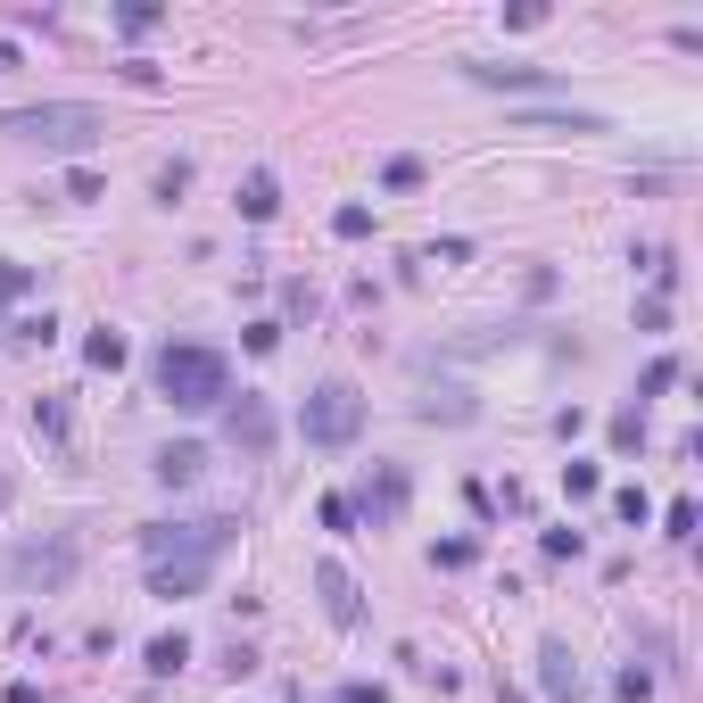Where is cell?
<instances>
[{"label":"cell","mask_w":703,"mask_h":703,"mask_svg":"<svg viewBox=\"0 0 703 703\" xmlns=\"http://www.w3.org/2000/svg\"><path fill=\"white\" fill-rule=\"evenodd\" d=\"M158 397H166L174 414H207L232 397V365H223V348H199V339H166L158 348Z\"/></svg>","instance_id":"6da1fadb"},{"label":"cell","mask_w":703,"mask_h":703,"mask_svg":"<svg viewBox=\"0 0 703 703\" xmlns=\"http://www.w3.org/2000/svg\"><path fill=\"white\" fill-rule=\"evenodd\" d=\"M0 132L50 149V158H83V149L108 132V116H100L92 100H34V108H9V116H0Z\"/></svg>","instance_id":"7a4b0ae2"},{"label":"cell","mask_w":703,"mask_h":703,"mask_svg":"<svg viewBox=\"0 0 703 703\" xmlns=\"http://www.w3.org/2000/svg\"><path fill=\"white\" fill-rule=\"evenodd\" d=\"M241 538L232 514H199V521H149L141 530V563H174V572H216V555Z\"/></svg>","instance_id":"3957f363"},{"label":"cell","mask_w":703,"mask_h":703,"mask_svg":"<svg viewBox=\"0 0 703 703\" xmlns=\"http://www.w3.org/2000/svg\"><path fill=\"white\" fill-rule=\"evenodd\" d=\"M298 439H307V447H356V439H365V389H356V381L307 389V406H298Z\"/></svg>","instance_id":"277c9868"},{"label":"cell","mask_w":703,"mask_h":703,"mask_svg":"<svg viewBox=\"0 0 703 703\" xmlns=\"http://www.w3.org/2000/svg\"><path fill=\"white\" fill-rule=\"evenodd\" d=\"M74 563H83V546L74 538H42V546H9V572H18V588L34 596H58L74 579Z\"/></svg>","instance_id":"5b68a950"},{"label":"cell","mask_w":703,"mask_h":703,"mask_svg":"<svg viewBox=\"0 0 703 703\" xmlns=\"http://www.w3.org/2000/svg\"><path fill=\"white\" fill-rule=\"evenodd\" d=\"M406 497H414L406 463H372L365 497H348V505H356V521H372V530H397V521H406Z\"/></svg>","instance_id":"8992f818"},{"label":"cell","mask_w":703,"mask_h":703,"mask_svg":"<svg viewBox=\"0 0 703 703\" xmlns=\"http://www.w3.org/2000/svg\"><path fill=\"white\" fill-rule=\"evenodd\" d=\"M274 406H265L257 389H241V397H223V439L241 447V456H265V447H274Z\"/></svg>","instance_id":"52a82bcc"},{"label":"cell","mask_w":703,"mask_h":703,"mask_svg":"<svg viewBox=\"0 0 703 703\" xmlns=\"http://www.w3.org/2000/svg\"><path fill=\"white\" fill-rule=\"evenodd\" d=\"M538 687H546V703H588V679H579V654L563 646V637H546V646H538Z\"/></svg>","instance_id":"ba28073f"},{"label":"cell","mask_w":703,"mask_h":703,"mask_svg":"<svg viewBox=\"0 0 703 703\" xmlns=\"http://www.w3.org/2000/svg\"><path fill=\"white\" fill-rule=\"evenodd\" d=\"M315 596H323V612H332L339 630H356V621H365V596H356V579L339 572V563H315Z\"/></svg>","instance_id":"9c48e42d"},{"label":"cell","mask_w":703,"mask_h":703,"mask_svg":"<svg viewBox=\"0 0 703 703\" xmlns=\"http://www.w3.org/2000/svg\"><path fill=\"white\" fill-rule=\"evenodd\" d=\"M149 472H158V488H191L207 472V447L199 439H183V447H158V463H149Z\"/></svg>","instance_id":"30bf717a"},{"label":"cell","mask_w":703,"mask_h":703,"mask_svg":"<svg viewBox=\"0 0 703 703\" xmlns=\"http://www.w3.org/2000/svg\"><path fill=\"white\" fill-rule=\"evenodd\" d=\"M463 74L488 83V92H546V83H555L546 67H481V58H463Z\"/></svg>","instance_id":"8fae6325"},{"label":"cell","mask_w":703,"mask_h":703,"mask_svg":"<svg viewBox=\"0 0 703 703\" xmlns=\"http://www.w3.org/2000/svg\"><path fill=\"white\" fill-rule=\"evenodd\" d=\"M141 662H149V679H174V670L191 662V637H183V630H166V637H149V654H141Z\"/></svg>","instance_id":"7c38bea8"},{"label":"cell","mask_w":703,"mask_h":703,"mask_svg":"<svg viewBox=\"0 0 703 703\" xmlns=\"http://www.w3.org/2000/svg\"><path fill=\"white\" fill-rule=\"evenodd\" d=\"M207 572H174V563H149V596H166V604H183V596H199Z\"/></svg>","instance_id":"4fadbf2b"},{"label":"cell","mask_w":703,"mask_h":703,"mask_svg":"<svg viewBox=\"0 0 703 703\" xmlns=\"http://www.w3.org/2000/svg\"><path fill=\"white\" fill-rule=\"evenodd\" d=\"M274 207H281V183H274V174L257 166V174H249V183H241V216H249V223H265V216H274Z\"/></svg>","instance_id":"5bb4252c"},{"label":"cell","mask_w":703,"mask_h":703,"mask_svg":"<svg viewBox=\"0 0 703 703\" xmlns=\"http://www.w3.org/2000/svg\"><path fill=\"white\" fill-rule=\"evenodd\" d=\"M34 430H42L50 447H67V439H74V423H67V397H34Z\"/></svg>","instance_id":"9a60e30c"},{"label":"cell","mask_w":703,"mask_h":703,"mask_svg":"<svg viewBox=\"0 0 703 703\" xmlns=\"http://www.w3.org/2000/svg\"><path fill=\"white\" fill-rule=\"evenodd\" d=\"M83 365H92V372H116V365H125V339H116L108 323H100V332L83 339Z\"/></svg>","instance_id":"2e32d148"},{"label":"cell","mask_w":703,"mask_h":703,"mask_svg":"<svg viewBox=\"0 0 703 703\" xmlns=\"http://www.w3.org/2000/svg\"><path fill=\"white\" fill-rule=\"evenodd\" d=\"M514 125L521 132H604V116H538L530 108V116H514Z\"/></svg>","instance_id":"e0dca14e"},{"label":"cell","mask_w":703,"mask_h":703,"mask_svg":"<svg viewBox=\"0 0 703 703\" xmlns=\"http://www.w3.org/2000/svg\"><path fill=\"white\" fill-rule=\"evenodd\" d=\"M612 695H621V703H654V670H646V662H621Z\"/></svg>","instance_id":"ac0fdd59"},{"label":"cell","mask_w":703,"mask_h":703,"mask_svg":"<svg viewBox=\"0 0 703 703\" xmlns=\"http://www.w3.org/2000/svg\"><path fill=\"white\" fill-rule=\"evenodd\" d=\"M116 25L141 42V34H158V25H166V9H158V0H132V9H116Z\"/></svg>","instance_id":"d6986e66"},{"label":"cell","mask_w":703,"mask_h":703,"mask_svg":"<svg viewBox=\"0 0 703 703\" xmlns=\"http://www.w3.org/2000/svg\"><path fill=\"white\" fill-rule=\"evenodd\" d=\"M25 290H42V274H34V265H18V257H0V307L25 298Z\"/></svg>","instance_id":"ffe728a7"},{"label":"cell","mask_w":703,"mask_h":703,"mask_svg":"<svg viewBox=\"0 0 703 703\" xmlns=\"http://www.w3.org/2000/svg\"><path fill=\"white\" fill-rule=\"evenodd\" d=\"M612 447H621V456H630V447H646V414H637V406L612 414Z\"/></svg>","instance_id":"44dd1931"},{"label":"cell","mask_w":703,"mask_h":703,"mask_svg":"<svg viewBox=\"0 0 703 703\" xmlns=\"http://www.w3.org/2000/svg\"><path fill=\"white\" fill-rule=\"evenodd\" d=\"M596 488H604L596 463H563V497H596Z\"/></svg>","instance_id":"7402d4cb"},{"label":"cell","mask_w":703,"mask_h":703,"mask_svg":"<svg viewBox=\"0 0 703 703\" xmlns=\"http://www.w3.org/2000/svg\"><path fill=\"white\" fill-rule=\"evenodd\" d=\"M612 514L630 521V530H646V514H654V505H646V488H612Z\"/></svg>","instance_id":"603a6c76"},{"label":"cell","mask_w":703,"mask_h":703,"mask_svg":"<svg viewBox=\"0 0 703 703\" xmlns=\"http://www.w3.org/2000/svg\"><path fill=\"white\" fill-rule=\"evenodd\" d=\"M50 332H58L50 315H18V323H9V339H25V348H50Z\"/></svg>","instance_id":"cb8c5ba5"},{"label":"cell","mask_w":703,"mask_h":703,"mask_svg":"<svg viewBox=\"0 0 703 703\" xmlns=\"http://www.w3.org/2000/svg\"><path fill=\"white\" fill-rule=\"evenodd\" d=\"M183 191H191V158H174V166H158V199H183Z\"/></svg>","instance_id":"d4e9b609"},{"label":"cell","mask_w":703,"mask_h":703,"mask_svg":"<svg viewBox=\"0 0 703 703\" xmlns=\"http://www.w3.org/2000/svg\"><path fill=\"white\" fill-rule=\"evenodd\" d=\"M481 555V546H472V538H447V546H430V563H439V572H463V563Z\"/></svg>","instance_id":"484cf974"},{"label":"cell","mask_w":703,"mask_h":703,"mask_svg":"<svg viewBox=\"0 0 703 703\" xmlns=\"http://www.w3.org/2000/svg\"><path fill=\"white\" fill-rule=\"evenodd\" d=\"M381 183H389V191H414V183H423V158H389Z\"/></svg>","instance_id":"4316f807"},{"label":"cell","mask_w":703,"mask_h":703,"mask_svg":"<svg viewBox=\"0 0 703 703\" xmlns=\"http://www.w3.org/2000/svg\"><path fill=\"white\" fill-rule=\"evenodd\" d=\"M332 232H339V241H365V232H372V207H339Z\"/></svg>","instance_id":"83f0119b"},{"label":"cell","mask_w":703,"mask_h":703,"mask_svg":"<svg viewBox=\"0 0 703 703\" xmlns=\"http://www.w3.org/2000/svg\"><path fill=\"white\" fill-rule=\"evenodd\" d=\"M579 546H588V538H579V530H546V563H572Z\"/></svg>","instance_id":"f1b7e54d"},{"label":"cell","mask_w":703,"mask_h":703,"mask_svg":"<svg viewBox=\"0 0 703 703\" xmlns=\"http://www.w3.org/2000/svg\"><path fill=\"white\" fill-rule=\"evenodd\" d=\"M323 530L348 538V530H356V505H348V497H323Z\"/></svg>","instance_id":"f546056e"},{"label":"cell","mask_w":703,"mask_h":703,"mask_svg":"<svg viewBox=\"0 0 703 703\" xmlns=\"http://www.w3.org/2000/svg\"><path fill=\"white\" fill-rule=\"evenodd\" d=\"M241 339H249V356H274V348H281V323H249Z\"/></svg>","instance_id":"4dcf8cb0"},{"label":"cell","mask_w":703,"mask_h":703,"mask_svg":"<svg viewBox=\"0 0 703 703\" xmlns=\"http://www.w3.org/2000/svg\"><path fill=\"white\" fill-rule=\"evenodd\" d=\"M670 381H679V356H654V365H646V381H637V389L654 397V389H670Z\"/></svg>","instance_id":"1f68e13d"},{"label":"cell","mask_w":703,"mask_h":703,"mask_svg":"<svg viewBox=\"0 0 703 703\" xmlns=\"http://www.w3.org/2000/svg\"><path fill=\"white\" fill-rule=\"evenodd\" d=\"M662 521H670V538H695V497H670Z\"/></svg>","instance_id":"d6a6232c"},{"label":"cell","mask_w":703,"mask_h":703,"mask_svg":"<svg viewBox=\"0 0 703 703\" xmlns=\"http://www.w3.org/2000/svg\"><path fill=\"white\" fill-rule=\"evenodd\" d=\"M132 83V92H158V67H149V58H125V67H116Z\"/></svg>","instance_id":"836d02e7"},{"label":"cell","mask_w":703,"mask_h":703,"mask_svg":"<svg viewBox=\"0 0 703 703\" xmlns=\"http://www.w3.org/2000/svg\"><path fill=\"white\" fill-rule=\"evenodd\" d=\"M67 199H108V191H100L92 166H74V174H67Z\"/></svg>","instance_id":"e575fe53"},{"label":"cell","mask_w":703,"mask_h":703,"mask_svg":"<svg viewBox=\"0 0 703 703\" xmlns=\"http://www.w3.org/2000/svg\"><path fill=\"white\" fill-rule=\"evenodd\" d=\"M339 703H389V687H372V679H356V687H339Z\"/></svg>","instance_id":"d590c367"},{"label":"cell","mask_w":703,"mask_h":703,"mask_svg":"<svg viewBox=\"0 0 703 703\" xmlns=\"http://www.w3.org/2000/svg\"><path fill=\"white\" fill-rule=\"evenodd\" d=\"M9 703H42V687H34V679H18V687H9Z\"/></svg>","instance_id":"8d00e7d4"},{"label":"cell","mask_w":703,"mask_h":703,"mask_svg":"<svg viewBox=\"0 0 703 703\" xmlns=\"http://www.w3.org/2000/svg\"><path fill=\"white\" fill-rule=\"evenodd\" d=\"M9 67H18V42H0V74H9Z\"/></svg>","instance_id":"74e56055"},{"label":"cell","mask_w":703,"mask_h":703,"mask_svg":"<svg viewBox=\"0 0 703 703\" xmlns=\"http://www.w3.org/2000/svg\"><path fill=\"white\" fill-rule=\"evenodd\" d=\"M497 703H521V695H514V687H497Z\"/></svg>","instance_id":"f35d334b"}]
</instances>
